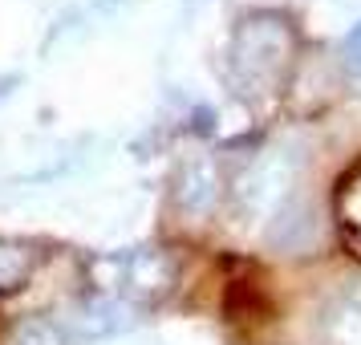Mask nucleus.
<instances>
[{
  "label": "nucleus",
  "mask_w": 361,
  "mask_h": 345,
  "mask_svg": "<svg viewBox=\"0 0 361 345\" xmlns=\"http://www.w3.org/2000/svg\"><path fill=\"white\" fill-rule=\"evenodd\" d=\"M333 212H337V228H341L345 244L361 256V163L353 171H345V179L337 183Z\"/></svg>",
  "instance_id": "f257e3e1"
},
{
  "label": "nucleus",
  "mask_w": 361,
  "mask_h": 345,
  "mask_svg": "<svg viewBox=\"0 0 361 345\" xmlns=\"http://www.w3.org/2000/svg\"><path fill=\"white\" fill-rule=\"evenodd\" d=\"M33 272V248L17 240H0V293L20 289V280Z\"/></svg>",
  "instance_id": "f03ea898"
},
{
  "label": "nucleus",
  "mask_w": 361,
  "mask_h": 345,
  "mask_svg": "<svg viewBox=\"0 0 361 345\" xmlns=\"http://www.w3.org/2000/svg\"><path fill=\"white\" fill-rule=\"evenodd\" d=\"M345 61H349V73L361 82V25L349 33V41H345Z\"/></svg>",
  "instance_id": "7ed1b4c3"
}]
</instances>
